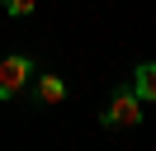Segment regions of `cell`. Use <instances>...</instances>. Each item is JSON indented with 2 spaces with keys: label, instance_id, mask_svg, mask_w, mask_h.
<instances>
[{
  "label": "cell",
  "instance_id": "5b68a950",
  "mask_svg": "<svg viewBox=\"0 0 156 151\" xmlns=\"http://www.w3.org/2000/svg\"><path fill=\"white\" fill-rule=\"evenodd\" d=\"M5 9H10L14 19H29L33 9H38V0H5Z\"/></svg>",
  "mask_w": 156,
  "mask_h": 151
},
{
  "label": "cell",
  "instance_id": "3957f363",
  "mask_svg": "<svg viewBox=\"0 0 156 151\" xmlns=\"http://www.w3.org/2000/svg\"><path fill=\"white\" fill-rule=\"evenodd\" d=\"M133 90H137V99H142V104H156V61H137Z\"/></svg>",
  "mask_w": 156,
  "mask_h": 151
},
{
  "label": "cell",
  "instance_id": "277c9868",
  "mask_svg": "<svg viewBox=\"0 0 156 151\" xmlns=\"http://www.w3.org/2000/svg\"><path fill=\"white\" fill-rule=\"evenodd\" d=\"M38 99L43 104H62L66 99V80L62 76H38Z\"/></svg>",
  "mask_w": 156,
  "mask_h": 151
},
{
  "label": "cell",
  "instance_id": "6da1fadb",
  "mask_svg": "<svg viewBox=\"0 0 156 151\" xmlns=\"http://www.w3.org/2000/svg\"><path fill=\"white\" fill-rule=\"evenodd\" d=\"M99 123H104V128H137V123H142V99H137L133 85H118V90L109 94V109L99 113Z\"/></svg>",
  "mask_w": 156,
  "mask_h": 151
},
{
  "label": "cell",
  "instance_id": "7a4b0ae2",
  "mask_svg": "<svg viewBox=\"0 0 156 151\" xmlns=\"http://www.w3.org/2000/svg\"><path fill=\"white\" fill-rule=\"evenodd\" d=\"M29 76H33V61L24 52H10L0 61V99H14V94L29 85Z\"/></svg>",
  "mask_w": 156,
  "mask_h": 151
}]
</instances>
